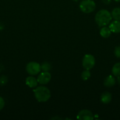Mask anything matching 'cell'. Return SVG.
Listing matches in <instances>:
<instances>
[{"instance_id": "obj_19", "label": "cell", "mask_w": 120, "mask_h": 120, "mask_svg": "<svg viewBox=\"0 0 120 120\" xmlns=\"http://www.w3.org/2000/svg\"><path fill=\"white\" fill-rule=\"evenodd\" d=\"M5 105V101L2 97L0 96V111L2 110Z\"/></svg>"}, {"instance_id": "obj_2", "label": "cell", "mask_w": 120, "mask_h": 120, "mask_svg": "<svg viewBox=\"0 0 120 120\" xmlns=\"http://www.w3.org/2000/svg\"><path fill=\"white\" fill-rule=\"evenodd\" d=\"M34 96L38 102H46L50 98V90L44 86H40L34 90Z\"/></svg>"}, {"instance_id": "obj_8", "label": "cell", "mask_w": 120, "mask_h": 120, "mask_svg": "<svg viewBox=\"0 0 120 120\" xmlns=\"http://www.w3.org/2000/svg\"><path fill=\"white\" fill-rule=\"evenodd\" d=\"M109 28L110 29L111 32L115 34H119L120 33V21H116L112 22L109 26Z\"/></svg>"}, {"instance_id": "obj_17", "label": "cell", "mask_w": 120, "mask_h": 120, "mask_svg": "<svg viewBox=\"0 0 120 120\" xmlns=\"http://www.w3.org/2000/svg\"><path fill=\"white\" fill-rule=\"evenodd\" d=\"M8 82V77L6 76H2L0 77V86H4Z\"/></svg>"}, {"instance_id": "obj_14", "label": "cell", "mask_w": 120, "mask_h": 120, "mask_svg": "<svg viewBox=\"0 0 120 120\" xmlns=\"http://www.w3.org/2000/svg\"><path fill=\"white\" fill-rule=\"evenodd\" d=\"M112 73L116 77L120 76V62H118L113 66L112 68Z\"/></svg>"}, {"instance_id": "obj_5", "label": "cell", "mask_w": 120, "mask_h": 120, "mask_svg": "<svg viewBox=\"0 0 120 120\" xmlns=\"http://www.w3.org/2000/svg\"><path fill=\"white\" fill-rule=\"evenodd\" d=\"M95 64V57L90 54L85 55L82 59V66L85 69L90 70Z\"/></svg>"}, {"instance_id": "obj_24", "label": "cell", "mask_w": 120, "mask_h": 120, "mask_svg": "<svg viewBox=\"0 0 120 120\" xmlns=\"http://www.w3.org/2000/svg\"><path fill=\"white\" fill-rule=\"evenodd\" d=\"M73 1H74V2H77V1H78L79 0H72Z\"/></svg>"}, {"instance_id": "obj_10", "label": "cell", "mask_w": 120, "mask_h": 120, "mask_svg": "<svg viewBox=\"0 0 120 120\" xmlns=\"http://www.w3.org/2000/svg\"><path fill=\"white\" fill-rule=\"evenodd\" d=\"M115 83H116V80L112 75L107 76L104 81V84L105 86L107 87H111L114 86Z\"/></svg>"}, {"instance_id": "obj_9", "label": "cell", "mask_w": 120, "mask_h": 120, "mask_svg": "<svg viewBox=\"0 0 120 120\" xmlns=\"http://www.w3.org/2000/svg\"><path fill=\"white\" fill-rule=\"evenodd\" d=\"M38 80L35 77L33 76H29L25 80V83L29 87L35 88L38 85Z\"/></svg>"}, {"instance_id": "obj_21", "label": "cell", "mask_w": 120, "mask_h": 120, "mask_svg": "<svg viewBox=\"0 0 120 120\" xmlns=\"http://www.w3.org/2000/svg\"><path fill=\"white\" fill-rule=\"evenodd\" d=\"M4 28V25L2 23H1V22H0V30H3Z\"/></svg>"}, {"instance_id": "obj_23", "label": "cell", "mask_w": 120, "mask_h": 120, "mask_svg": "<svg viewBox=\"0 0 120 120\" xmlns=\"http://www.w3.org/2000/svg\"><path fill=\"white\" fill-rule=\"evenodd\" d=\"M114 1H115V2H120V0H114Z\"/></svg>"}, {"instance_id": "obj_18", "label": "cell", "mask_w": 120, "mask_h": 120, "mask_svg": "<svg viewBox=\"0 0 120 120\" xmlns=\"http://www.w3.org/2000/svg\"><path fill=\"white\" fill-rule=\"evenodd\" d=\"M114 55L117 58H120V46L115 47L114 49Z\"/></svg>"}, {"instance_id": "obj_13", "label": "cell", "mask_w": 120, "mask_h": 120, "mask_svg": "<svg viewBox=\"0 0 120 120\" xmlns=\"http://www.w3.org/2000/svg\"><path fill=\"white\" fill-rule=\"evenodd\" d=\"M112 18L116 21H120V8L116 7L113 9L111 12Z\"/></svg>"}, {"instance_id": "obj_12", "label": "cell", "mask_w": 120, "mask_h": 120, "mask_svg": "<svg viewBox=\"0 0 120 120\" xmlns=\"http://www.w3.org/2000/svg\"><path fill=\"white\" fill-rule=\"evenodd\" d=\"M111 34V31L110 29L107 26H104L100 30V35L102 38H107L110 36Z\"/></svg>"}, {"instance_id": "obj_3", "label": "cell", "mask_w": 120, "mask_h": 120, "mask_svg": "<svg viewBox=\"0 0 120 120\" xmlns=\"http://www.w3.org/2000/svg\"><path fill=\"white\" fill-rule=\"evenodd\" d=\"M96 8V4L93 0H82L80 4V8L82 12L89 14L94 11Z\"/></svg>"}, {"instance_id": "obj_20", "label": "cell", "mask_w": 120, "mask_h": 120, "mask_svg": "<svg viewBox=\"0 0 120 120\" xmlns=\"http://www.w3.org/2000/svg\"><path fill=\"white\" fill-rule=\"evenodd\" d=\"M102 2L106 5H108L111 2V0H102Z\"/></svg>"}, {"instance_id": "obj_4", "label": "cell", "mask_w": 120, "mask_h": 120, "mask_svg": "<svg viewBox=\"0 0 120 120\" xmlns=\"http://www.w3.org/2000/svg\"><path fill=\"white\" fill-rule=\"evenodd\" d=\"M26 70L31 76H35L38 75L41 70V65L36 62H29L26 66Z\"/></svg>"}, {"instance_id": "obj_11", "label": "cell", "mask_w": 120, "mask_h": 120, "mask_svg": "<svg viewBox=\"0 0 120 120\" xmlns=\"http://www.w3.org/2000/svg\"><path fill=\"white\" fill-rule=\"evenodd\" d=\"M112 100V94L109 92L103 93L101 96V101L103 104H108Z\"/></svg>"}, {"instance_id": "obj_1", "label": "cell", "mask_w": 120, "mask_h": 120, "mask_svg": "<svg viewBox=\"0 0 120 120\" xmlns=\"http://www.w3.org/2000/svg\"><path fill=\"white\" fill-rule=\"evenodd\" d=\"M112 19L111 14L106 9H101L96 12L95 16V21L99 26L107 25Z\"/></svg>"}, {"instance_id": "obj_22", "label": "cell", "mask_w": 120, "mask_h": 120, "mask_svg": "<svg viewBox=\"0 0 120 120\" xmlns=\"http://www.w3.org/2000/svg\"><path fill=\"white\" fill-rule=\"evenodd\" d=\"M116 81H117V83L119 85H120V76H117V79H116Z\"/></svg>"}, {"instance_id": "obj_6", "label": "cell", "mask_w": 120, "mask_h": 120, "mask_svg": "<svg viewBox=\"0 0 120 120\" xmlns=\"http://www.w3.org/2000/svg\"><path fill=\"white\" fill-rule=\"evenodd\" d=\"M51 79V75L49 71H43L40 74L37 78L38 82L40 84L43 85L48 84L50 82Z\"/></svg>"}, {"instance_id": "obj_15", "label": "cell", "mask_w": 120, "mask_h": 120, "mask_svg": "<svg viewBox=\"0 0 120 120\" xmlns=\"http://www.w3.org/2000/svg\"><path fill=\"white\" fill-rule=\"evenodd\" d=\"M41 69L43 71H49L51 69V65L48 62H44L41 64Z\"/></svg>"}, {"instance_id": "obj_7", "label": "cell", "mask_w": 120, "mask_h": 120, "mask_svg": "<svg viewBox=\"0 0 120 120\" xmlns=\"http://www.w3.org/2000/svg\"><path fill=\"white\" fill-rule=\"evenodd\" d=\"M77 119L80 120H92L94 119V115L88 110H82L77 115Z\"/></svg>"}, {"instance_id": "obj_16", "label": "cell", "mask_w": 120, "mask_h": 120, "mask_svg": "<svg viewBox=\"0 0 120 120\" xmlns=\"http://www.w3.org/2000/svg\"><path fill=\"white\" fill-rule=\"evenodd\" d=\"M91 77V73L89 70H87L85 69L81 73V78L84 81H87Z\"/></svg>"}]
</instances>
